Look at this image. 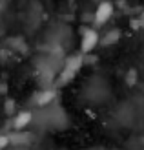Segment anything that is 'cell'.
I'll return each instance as SVG.
<instances>
[{
  "label": "cell",
  "instance_id": "3",
  "mask_svg": "<svg viewBox=\"0 0 144 150\" xmlns=\"http://www.w3.org/2000/svg\"><path fill=\"white\" fill-rule=\"evenodd\" d=\"M111 15H113V4L110 2V0H102V2L97 6L95 15H93V22H95V26H97V28L104 26L106 22L111 18Z\"/></svg>",
  "mask_w": 144,
  "mask_h": 150
},
{
  "label": "cell",
  "instance_id": "1",
  "mask_svg": "<svg viewBox=\"0 0 144 150\" xmlns=\"http://www.w3.org/2000/svg\"><path fill=\"white\" fill-rule=\"evenodd\" d=\"M82 64H84V55H82V53L70 55V57L66 59V62L62 66V70H60V73H58V79L55 82V86L57 88H62L66 84H70V82L77 77V73L82 68Z\"/></svg>",
  "mask_w": 144,
  "mask_h": 150
},
{
  "label": "cell",
  "instance_id": "9",
  "mask_svg": "<svg viewBox=\"0 0 144 150\" xmlns=\"http://www.w3.org/2000/svg\"><path fill=\"white\" fill-rule=\"evenodd\" d=\"M15 112V108H13V101H9L7 103V114H13Z\"/></svg>",
  "mask_w": 144,
  "mask_h": 150
},
{
  "label": "cell",
  "instance_id": "5",
  "mask_svg": "<svg viewBox=\"0 0 144 150\" xmlns=\"http://www.w3.org/2000/svg\"><path fill=\"white\" fill-rule=\"evenodd\" d=\"M120 29H110V31H106L102 37H100V42H98V46L102 48H108V46H113V44H117L119 39H120Z\"/></svg>",
  "mask_w": 144,
  "mask_h": 150
},
{
  "label": "cell",
  "instance_id": "6",
  "mask_svg": "<svg viewBox=\"0 0 144 150\" xmlns=\"http://www.w3.org/2000/svg\"><path fill=\"white\" fill-rule=\"evenodd\" d=\"M55 90H44V92H39L35 95V104L37 106H46V104H49L53 99H55Z\"/></svg>",
  "mask_w": 144,
  "mask_h": 150
},
{
  "label": "cell",
  "instance_id": "8",
  "mask_svg": "<svg viewBox=\"0 0 144 150\" xmlns=\"http://www.w3.org/2000/svg\"><path fill=\"white\" fill-rule=\"evenodd\" d=\"M126 82H128V84H135V82H137V73H135V70H130V71H128Z\"/></svg>",
  "mask_w": 144,
  "mask_h": 150
},
{
  "label": "cell",
  "instance_id": "7",
  "mask_svg": "<svg viewBox=\"0 0 144 150\" xmlns=\"http://www.w3.org/2000/svg\"><path fill=\"white\" fill-rule=\"evenodd\" d=\"M11 145V137L6 134H0V150H6V146Z\"/></svg>",
  "mask_w": 144,
  "mask_h": 150
},
{
  "label": "cell",
  "instance_id": "4",
  "mask_svg": "<svg viewBox=\"0 0 144 150\" xmlns=\"http://www.w3.org/2000/svg\"><path fill=\"white\" fill-rule=\"evenodd\" d=\"M31 121H33V112H29V110L18 112V114L13 117V128H15V132H22L24 128H27V126L31 125Z\"/></svg>",
  "mask_w": 144,
  "mask_h": 150
},
{
  "label": "cell",
  "instance_id": "10",
  "mask_svg": "<svg viewBox=\"0 0 144 150\" xmlns=\"http://www.w3.org/2000/svg\"><path fill=\"white\" fill-rule=\"evenodd\" d=\"M140 18H142V20H144V13H142V15H140Z\"/></svg>",
  "mask_w": 144,
  "mask_h": 150
},
{
  "label": "cell",
  "instance_id": "2",
  "mask_svg": "<svg viewBox=\"0 0 144 150\" xmlns=\"http://www.w3.org/2000/svg\"><path fill=\"white\" fill-rule=\"evenodd\" d=\"M98 42H100V35H98L97 29L86 28L84 31H82V39H80V53L82 55H89L98 46Z\"/></svg>",
  "mask_w": 144,
  "mask_h": 150
}]
</instances>
